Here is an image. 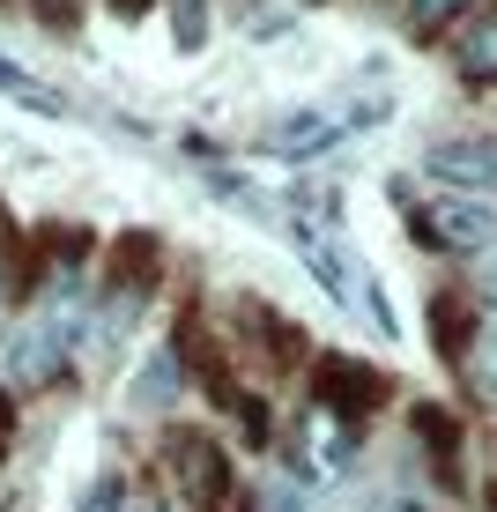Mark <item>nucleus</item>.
<instances>
[{"mask_svg": "<svg viewBox=\"0 0 497 512\" xmlns=\"http://www.w3.org/2000/svg\"><path fill=\"white\" fill-rule=\"evenodd\" d=\"M75 334H82V282H75V275H52L45 297H38V312H30V320L15 327V342H8V379H15V386L60 379Z\"/></svg>", "mask_w": 497, "mask_h": 512, "instance_id": "1", "label": "nucleus"}, {"mask_svg": "<svg viewBox=\"0 0 497 512\" xmlns=\"http://www.w3.org/2000/svg\"><path fill=\"white\" fill-rule=\"evenodd\" d=\"M290 245L305 253V268L319 275V290H327L334 305H349V312H364L371 327H386V305H379V290H364L357 260H349L342 245H334V231H327V223H312V216H305V223L290 231Z\"/></svg>", "mask_w": 497, "mask_h": 512, "instance_id": "2", "label": "nucleus"}, {"mask_svg": "<svg viewBox=\"0 0 497 512\" xmlns=\"http://www.w3.org/2000/svg\"><path fill=\"white\" fill-rule=\"evenodd\" d=\"M164 461H171V483L186 490V505L193 512H223L230 505V461H223V446L216 438H201V431H171L164 438Z\"/></svg>", "mask_w": 497, "mask_h": 512, "instance_id": "3", "label": "nucleus"}, {"mask_svg": "<svg viewBox=\"0 0 497 512\" xmlns=\"http://www.w3.org/2000/svg\"><path fill=\"white\" fill-rule=\"evenodd\" d=\"M416 238L438 245V253H490L497 245V216L483 201H460V193H431L416 208Z\"/></svg>", "mask_w": 497, "mask_h": 512, "instance_id": "4", "label": "nucleus"}, {"mask_svg": "<svg viewBox=\"0 0 497 512\" xmlns=\"http://www.w3.org/2000/svg\"><path fill=\"white\" fill-rule=\"evenodd\" d=\"M349 461H357V431H349L342 416H327V409L297 416V475H305L312 490H334L349 475Z\"/></svg>", "mask_w": 497, "mask_h": 512, "instance_id": "5", "label": "nucleus"}, {"mask_svg": "<svg viewBox=\"0 0 497 512\" xmlns=\"http://www.w3.org/2000/svg\"><path fill=\"white\" fill-rule=\"evenodd\" d=\"M379 401H386V379L371 372V364H357V357H319V372H312V409L342 416L349 431H357Z\"/></svg>", "mask_w": 497, "mask_h": 512, "instance_id": "6", "label": "nucleus"}, {"mask_svg": "<svg viewBox=\"0 0 497 512\" xmlns=\"http://www.w3.org/2000/svg\"><path fill=\"white\" fill-rule=\"evenodd\" d=\"M423 171L446 179V186H490L497 193V141H483V134L431 141V149H423Z\"/></svg>", "mask_w": 497, "mask_h": 512, "instance_id": "7", "label": "nucleus"}, {"mask_svg": "<svg viewBox=\"0 0 497 512\" xmlns=\"http://www.w3.org/2000/svg\"><path fill=\"white\" fill-rule=\"evenodd\" d=\"M342 127H349V119H334V112H305V119H282V127H268L260 141H268L275 156H305V149H327Z\"/></svg>", "mask_w": 497, "mask_h": 512, "instance_id": "8", "label": "nucleus"}, {"mask_svg": "<svg viewBox=\"0 0 497 512\" xmlns=\"http://www.w3.org/2000/svg\"><path fill=\"white\" fill-rule=\"evenodd\" d=\"M475 0H401V23H408V38H438V30L453 23V15H468Z\"/></svg>", "mask_w": 497, "mask_h": 512, "instance_id": "9", "label": "nucleus"}, {"mask_svg": "<svg viewBox=\"0 0 497 512\" xmlns=\"http://www.w3.org/2000/svg\"><path fill=\"white\" fill-rule=\"evenodd\" d=\"M460 75L468 82H497V23H475L460 38Z\"/></svg>", "mask_w": 497, "mask_h": 512, "instance_id": "10", "label": "nucleus"}, {"mask_svg": "<svg viewBox=\"0 0 497 512\" xmlns=\"http://www.w3.org/2000/svg\"><path fill=\"white\" fill-rule=\"evenodd\" d=\"M468 379H475V394L497 409V327L475 334V349H468Z\"/></svg>", "mask_w": 497, "mask_h": 512, "instance_id": "11", "label": "nucleus"}, {"mask_svg": "<svg viewBox=\"0 0 497 512\" xmlns=\"http://www.w3.org/2000/svg\"><path fill=\"white\" fill-rule=\"evenodd\" d=\"M0 90L23 97V104H38V112H67V97H60V90H45V82H30L23 67H0Z\"/></svg>", "mask_w": 497, "mask_h": 512, "instance_id": "12", "label": "nucleus"}, {"mask_svg": "<svg viewBox=\"0 0 497 512\" xmlns=\"http://www.w3.org/2000/svg\"><path fill=\"white\" fill-rule=\"evenodd\" d=\"M75 512H127V483H119V475H104V483L82 490V505H75Z\"/></svg>", "mask_w": 497, "mask_h": 512, "instance_id": "13", "label": "nucleus"}, {"mask_svg": "<svg viewBox=\"0 0 497 512\" xmlns=\"http://www.w3.org/2000/svg\"><path fill=\"white\" fill-rule=\"evenodd\" d=\"M253 512H305V505H297V490L268 483V490H260V498H253Z\"/></svg>", "mask_w": 497, "mask_h": 512, "instance_id": "14", "label": "nucleus"}, {"mask_svg": "<svg viewBox=\"0 0 497 512\" xmlns=\"http://www.w3.org/2000/svg\"><path fill=\"white\" fill-rule=\"evenodd\" d=\"M8 446H15V401L0 394V461H8Z\"/></svg>", "mask_w": 497, "mask_h": 512, "instance_id": "15", "label": "nucleus"}, {"mask_svg": "<svg viewBox=\"0 0 497 512\" xmlns=\"http://www.w3.org/2000/svg\"><path fill=\"white\" fill-rule=\"evenodd\" d=\"M483 297L497 305V253H490V268H483Z\"/></svg>", "mask_w": 497, "mask_h": 512, "instance_id": "16", "label": "nucleus"}, {"mask_svg": "<svg viewBox=\"0 0 497 512\" xmlns=\"http://www.w3.org/2000/svg\"><path fill=\"white\" fill-rule=\"evenodd\" d=\"M134 512H171V505H164V498H141V505H134Z\"/></svg>", "mask_w": 497, "mask_h": 512, "instance_id": "17", "label": "nucleus"}, {"mask_svg": "<svg viewBox=\"0 0 497 512\" xmlns=\"http://www.w3.org/2000/svg\"><path fill=\"white\" fill-rule=\"evenodd\" d=\"M379 512H416V505H379Z\"/></svg>", "mask_w": 497, "mask_h": 512, "instance_id": "18", "label": "nucleus"}]
</instances>
